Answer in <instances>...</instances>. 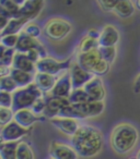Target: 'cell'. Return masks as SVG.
Instances as JSON below:
<instances>
[{
	"label": "cell",
	"mask_w": 140,
	"mask_h": 159,
	"mask_svg": "<svg viewBox=\"0 0 140 159\" xmlns=\"http://www.w3.org/2000/svg\"><path fill=\"white\" fill-rule=\"evenodd\" d=\"M71 144L78 156L84 158L95 156L102 149V133L92 125H81L71 137Z\"/></svg>",
	"instance_id": "6da1fadb"
},
{
	"label": "cell",
	"mask_w": 140,
	"mask_h": 159,
	"mask_svg": "<svg viewBox=\"0 0 140 159\" xmlns=\"http://www.w3.org/2000/svg\"><path fill=\"white\" fill-rule=\"evenodd\" d=\"M137 129L129 123H120L114 128L111 135L112 148L117 154L124 155L133 150L138 142Z\"/></svg>",
	"instance_id": "7a4b0ae2"
},
{
	"label": "cell",
	"mask_w": 140,
	"mask_h": 159,
	"mask_svg": "<svg viewBox=\"0 0 140 159\" xmlns=\"http://www.w3.org/2000/svg\"><path fill=\"white\" fill-rule=\"evenodd\" d=\"M43 95L44 94L37 89L35 83L27 87H23V89H18L14 93H12L11 109L14 113L23 109H32L36 100Z\"/></svg>",
	"instance_id": "3957f363"
},
{
	"label": "cell",
	"mask_w": 140,
	"mask_h": 159,
	"mask_svg": "<svg viewBox=\"0 0 140 159\" xmlns=\"http://www.w3.org/2000/svg\"><path fill=\"white\" fill-rule=\"evenodd\" d=\"M72 30L71 23L62 18L49 19L44 26V34L51 40H62L70 34Z\"/></svg>",
	"instance_id": "277c9868"
},
{
	"label": "cell",
	"mask_w": 140,
	"mask_h": 159,
	"mask_svg": "<svg viewBox=\"0 0 140 159\" xmlns=\"http://www.w3.org/2000/svg\"><path fill=\"white\" fill-rule=\"evenodd\" d=\"M71 61L72 59L69 58V59L65 60V61H57L54 58L46 57L44 59H41L36 66V71L37 72L42 73H48L51 75H56L60 72H67V71L70 70L71 68Z\"/></svg>",
	"instance_id": "5b68a950"
},
{
	"label": "cell",
	"mask_w": 140,
	"mask_h": 159,
	"mask_svg": "<svg viewBox=\"0 0 140 159\" xmlns=\"http://www.w3.org/2000/svg\"><path fill=\"white\" fill-rule=\"evenodd\" d=\"M30 133H31V128H23L13 120L11 123L7 124V125L0 129V143L18 142V139L27 136Z\"/></svg>",
	"instance_id": "8992f818"
},
{
	"label": "cell",
	"mask_w": 140,
	"mask_h": 159,
	"mask_svg": "<svg viewBox=\"0 0 140 159\" xmlns=\"http://www.w3.org/2000/svg\"><path fill=\"white\" fill-rule=\"evenodd\" d=\"M14 49H16L17 52H20V53H27L31 50H37L41 52L43 59L47 57V51L44 45L38 42V39L30 37L23 31L19 34L18 43H17V46Z\"/></svg>",
	"instance_id": "52a82bcc"
},
{
	"label": "cell",
	"mask_w": 140,
	"mask_h": 159,
	"mask_svg": "<svg viewBox=\"0 0 140 159\" xmlns=\"http://www.w3.org/2000/svg\"><path fill=\"white\" fill-rule=\"evenodd\" d=\"M49 155L53 159H78V154L72 146L58 141L51 143Z\"/></svg>",
	"instance_id": "ba28073f"
},
{
	"label": "cell",
	"mask_w": 140,
	"mask_h": 159,
	"mask_svg": "<svg viewBox=\"0 0 140 159\" xmlns=\"http://www.w3.org/2000/svg\"><path fill=\"white\" fill-rule=\"evenodd\" d=\"M69 72H70L71 84H72V89H83V87L85 86V84H88V83L94 77V75L92 74V73L83 70L77 62L71 64V68H70Z\"/></svg>",
	"instance_id": "9c48e42d"
},
{
	"label": "cell",
	"mask_w": 140,
	"mask_h": 159,
	"mask_svg": "<svg viewBox=\"0 0 140 159\" xmlns=\"http://www.w3.org/2000/svg\"><path fill=\"white\" fill-rule=\"evenodd\" d=\"M45 2L42 0H27L21 6L16 19H27L32 21L41 13Z\"/></svg>",
	"instance_id": "30bf717a"
},
{
	"label": "cell",
	"mask_w": 140,
	"mask_h": 159,
	"mask_svg": "<svg viewBox=\"0 0 140 159\" xmlns=\"http://www.w3.org/2000/svg\"><path fill=\"white\" fill-rule=\"evenodd\" d=\"M46 107L43 112V117L49 118V119H54V118L58 117L60 110L64 107L68 106L69 102L68 98H61V97H56V96H46Z\"/></svg>",
	"instance_id": "8fae6325"
},
{
	"label": "cell",
	"mask_w": 140,
	"mask_h": 159,
	"mask_svg": "<svg viewBox=\"0 0 140 159\" xmlns=\"http://www.w3.org/2000/svg\"><path fill=\"white\" fill-rule=\"evenodd\" d=\"M72 84H71V77H70V72L67 71L65 72L56 82L55 87L51 92V96L61 98H68L70 96V93L72 92Z\"/></svg>",
	"instance_id": "7c38bea8"
},
{
	"label": "cell",
	"mask_w": 140,
	"mask_h": 159,
	"mask_svg": "<svg viewBox=\"0 0 140 159\" xmlns=\"http://www.w3.org/2000/svg\"><path fill=\"white\" fill-rule=\"evenodd\" d=\"M101 60H102V57H101L100 51H99V49H95V50L89 51V52L78 53L76 62L83 69V70L91 73L92 70L95 68L96 64H98Z\"/></svg>",
	"instance_id": "4fadbf2b"
},
{
	"label": "cell",
	"mask_w": 140,
	"mask_h": 159,
	"mask_svg": "<svg viewBox=\"0 0 140 159\" xmlns=\"http://www.w3.org/2000/svg\"><path fill=\"white\" fill-rule=\"evenodd\" d=\"M100 32L98 30L91 29L88 31V33L82 37L79 44V53L89 52V51L99 49V38H100Z\"/></svg>",
	"instance_id": "5bb4252c"
},
{
	"label": "cell",
	"mask_w": 140,
	"mask_h": 159,
	"mask_svg": "<svg viewBox=\"0 0 140 159\" xmlns=\"http://www.w3.org/2000/svg\"><path fill=\"white\" fill-rule=\"evenodd\" d=\"M51 123L56 129L61 131L62 133H65L67 135H71V136H74L76 134V132L81 126L79 124L78 120L69 119V118H60V117H56L54 119H51Z\"/></svg>",
	"instance_id": "9a60e30c"
},
{
	"label": "cell",
	"mask_w": 140,
	"mask_h": 159,
	"mask_svg": "<svg viewBox=\"0 0 140 159\" xmlns=\"http://www.w3.org/2000/svg\"><path fill=\"white\" fill-rule=\"evenodd\" d=\"M82 119L85 118H92V117H98L104 110V102H85V104H78L74 105Z\"/></svg>",
	"instance_id": "2e32d148"
},
{
	"label": "cell",
	"mask_w": 140,
	"mask_h": 159,
	"mask_svg": "<svg viewBox=\"0 0 140 159\" xmlns=\"http://www.w3.org/2000/svg\"><path fill=\"white\" fill-rule=\"evenodd\" d=\"M83 89L93 102H103L105 97V89L100 77L94 76L88 84H85Z\"/></svg>",
	"instance_id": "e0dca14e"
},
{
	"label": "cell",
	"mask_w": 140,
	"mask_h": 159,
	"mask_svg": "<svg viewBox=\"0 0 140 159\" xmlns=\"http://www.w3.org/2000/svg\"><path fill=\"white\" fill-rule=\"evenodd\" d=\"M45 117H37L31 109H23L14 113V121L25 129H30L35 122L45 121Z\"/></svg>",
	"instance_id": "ac0fdd59"
},
{
	"label": "cell",
	"mask_w": 140,
	"mask_h": 159,
	"mask_svg": "<svg viewBox=\"0 0 140 159\" xmlns=\"http://www.w3.org/2000/svg\"><path fill=\"white\" fill-rule=\"evenodd\" d=\"M119 40V33L113 25H106L103 27L99 38L100 47H115Z\"/></svg>",
	"instance_id": "d6986e66"
},
{
	"label": "cell",
	"mask_w": 140,
	"mask_h": 159,
	"mask_svg": "<svg viewBox=\"0 0 140 159\" xmlns=\"http://www.w3.org/2000/svg\"><path fill=\"white\" fill-rule=\"evenodd\" d=\"M57 79L55 75L48 74V73H42L37 72L35 74V80L34 83L37 86V89L42 92L43 94H46L48 92H51L55 87Z\"/></svg>",
	"instance_id": "ffe728a7"
},
{
	"label": "cell",
	"mask_w": 140,
	"mask_h": 159,
	"mask_svg": "<svg viewBox=\"0 0 140 159\" xmlns=\"http://www.w3.org/2000/svg\"><path fill=\"white\" fill-rule=\"evenodd\" d=\"M12 68L17 69V70L23 71V72L31 73V74H34V75L37 73L35 63H33V62L27 58V56L25 55V53L16 52L13 63H12Z\"/></svg>",
	"instance_id": "44dd1931"
},
{
	"label": "cell",
	"mask_w": 140,
	"mask_h": 159,
	"mask_svg": "<svg viewBox=\"0 0 140 159\" xmlns=\"http://www.w3.org/2000/svg\"><path fill=\"white\" fill-rule=\"evenodd\" d=\"M10 76L13 79L16 84L18 85L19 89H23L29 85L33 84L34 80H35V75L31 74V73L23 72V71L17 70V69L11 68V72H10Z\"/></svg>",
	"instance_id": "7402d4cb"
},
{
	"label": "cell",
	"mask_w": 140,
	"mask_h": 159,
	"mask_svg": "<svg viewBox=\"0 0 140 159\" xmlns=\"http://www.w3.org/2000/svg\"><path fill=\"white\" fill-rule=\"evenodd\" d=\"M30 22H31V21L27 20V19H10L8 25L2 31V36L19 35V34L23 31L25 25Z\"/></svg>",
	"instance_id": "603a6c76"
},
{
	"label": "cell",
	"mask_w": 140,
	"mask_h": 159,
	"mask_svg": "<svg viewBox=\"0 0 140 159\" xmlns=\"http://www.w3.org/2000/svg\"><path fill=\"white\" fill-rule=\"evenodd\" d=\"M133 11H135V8H133V2L128 0H118L117 6L114 10V12L123 19L131 16L133 14Z\"/></svg>",
	"instance_id": "cb8c5ba5"
},
{
	"label": "cell",
	"mask_w": 140,
	"mask_h": 159,
	"mask_svg": "<svg viewBox=\"0 0 140 159\" xmlns=\"http://www.w3.org/2000/svg\"><path fill=\"white\" fill-rule=\"evenodd\" d=\"M18 142L0 143V157L1 159H17Z\"/></svg>",
	"instance_id": "d4e9b609"
},
{
	"label": "cell",
	"mask_w": 140,
	"mask_h": 159,
	"mask_svg": "<svg viewBox=\"0 0 140 159\" xmlns=\"http://www.w3.org/2000/svg\"><path fill=\"white\" fill-rule=\"evenodd\" d=\"M69 102L71 105H78V104H85V102H91L93 100L90 98V96L87 94V92L83 89H72L70 93V96L68 97Z\"/></svg>",
	"instance_id": "484cf974"
},
{
	"label": "cell",
	"mask_w": 140,
	"mask_h": 159,
	"mask_svg": "<svg viewBox=\"0 0 140 159\" xmlns=\"http://www.w3.org/2000/svg\"><path fill=\"white\" fill-rule=\"evenodd\" d=\"M24 1H17V0H0V5L7 11L11 19H16L21 6Z\"/></svg>",
	"instance_id": "4316f807"
},
{
	"label": "cell",
	"mask_w": 140,
	"mask_h": 159,
	"mask_svg": "<svg viewBox=\"0 0 140 159\" xmlns=\"http://www.w3.org/2000/svg\"><path fill=\"white\" fill-rule=\"evenodd\" d=\"M17 159H34V152L27 142H19L17 147Z\"/></svg>",
	"instance_id": "83f0119b"
},
{
	"label": "cell",
	"mask_w": 140,
	"mask_h": 159,
	"mask_svg": "<svg viewBox=\"0 0 140 159\" xmlns=\"http://www.w3.org/2000/svg\"><path fill=\"white\" fill-rule=\"evenodd\" d=\"M18 89V85L16 84V82L10 75L0 77V92H7V93L12 94Z\"/></svg>",
	"instance_id": "f1b7e54d"
},
{
	"label": "cell",
	"mask_w": 140,
	"mask_h": 159,
	"mask_svg": "<svg viewBox=\"0 0 140 159\" xmlns=\"http://www.w3.org/2000/svg\"><path fill=\"white\" fill-rule=\"evenodd\" d=\"M58 117L69 118V119H75V120H82V117H81L80 113L78 112V110L76 109V107L71 104H69L68 106L64 107V108L60 110Z\"/></svg>",
	"instance_id": "f546056e"
},
{
	"label": "cell",
	"mask_w": 140,
	"mask_h": 159,
	"mask_svg": "<svg viewBox=\"0 0 140 159\" xmlns=\"http://www.w3.org/2000/svg\"><path fill=\"white\" fill-rule=\"evenodd\" d=\"M99 51H100L102 59L109 64L114 62L116 58V53H117L116 47H99Z\"/></svg>",
	"instance_id": "4dcf8cb0"
},
{
	"label": "cell",
	"mask_w": 140,
	"mask_h": 159,
	"mask_svg": "<svg viewBox=\"0 0 140 159\" xmlns=\"http://www.w3.org/2000/svg\"><path fill=\"white\" fill-rule=\"evenodd\" d=\"M14 120V112L11 108L0 107V125L5 126Z\"/></svg>",
	"instance_id": "1f68e13d"
},
{
	"label": "cell",
	"mask_w": 140,
	"mask_h": 159,
	"mask_svg": "<svg viewBox=\"0 0 140 159\" xmlns=\"http://www.w3.org/2000/svg\"><path fill=\"white\" fill-rule=\"evenodd\" d=\"M23 32H24L27 35H29L30 37L35 38V39L40 38L41 35H42V29L34 22L27 23V24L25 25L24 29H23Z\"/></svg>",
	"instance_id": "d6a6232c"
},
{
	"label": "cell",
	"mask_w": 140,
	"mask_h": 159,
	"mask_svg": "<svg viewBox=\"0 0 140 159\" xmlns=\"http://www.w3.org/2000/svg\"><path fill=\"white\" fill-rule=\"evenodd\" d=\"M109 66H111V64L107 63L106 61H104V60L102 59L98 64H96V66L93 69V70H92L91 73L96 77L103 76V75H105V74H107V73H109Z\"/></svg>",
	"instance_id": "836d02e7"
},
{
	"label": "cell",
	"mask_w": 140,
	"mask_h": 159,
	"mask_svg": "<svg viewBox=\"0 0 140 159\" xmlns=\"http://www.w3.org/2000/svg\"><path fill=\"white\" fill-rule=\"evenodd\" d=\"M16 49L14 48H9L6 50L3 57L0 60V66H7V68H12V63H13L14 55H16Z\"/></svg>",
	"instance_id": "e575fe53"
},
{
	"label": "cell",
	"mask_w": 140,
	"mask_h": 159,
	"mask_svg": "<svg viewBox=\"0 0 140 159\" xmlns=\"http://www.w3.org/2000/svg\"><path fill=\"white\" fill-rule=\"evenodd\" d=\"M45 107H46V97H45V94H44L42 97L36 100L31 110L33 111L36 116L43 115V112H44V110H45Z\"/></svg>",
	"instance_id": "d590c367"
},
{
	"label": "cell",
	"mask_w": 140,
	"mask_h": 159,
	"mask_svg": "<svg viewBox=\"0 0 140 159\" xmlns=\"http://www.w3.org/2000/svg\"><path fill=\"white\" fill-rule=\"evenodd\" d=\"M18 36L19 35H8L2 36L0 44L3 45L7 49L9 48H16L17 43H18Z\"/></svg>",
	"instance_id": "8d00e7d4"
},
{
	"label": "cell",
	"mask_w": 140,
	"mask_h": 159,
	"mask_svg": "<svg viewBox=\"0 0 140 159\" xmlns=\"http://www.w3.org/2000/svg\"><path fill=\"white\" fill-rule=\"evenodd\" d=\"M0 107L11 108L12 107V94L7 92H0Z\"/></svg>",
	"instance_id": "74e56055"
},
{
	"label": "cell",
	"mask_w": 140,
	"mask_h": 159,
	"mask_svg": "<svg viewBox=\"0 0 140 159\" xmlns=\"http://www.w3.org/2000/svg\"><path fill=\"white\" fill-rule=\"evenodd\" d=\"M99 3H100V7L102 8L103 11L109 12L115 10L118 0H102V1H99Z\"/></svg>",
	"instance_id": "f35d334b"
},
{
	"label": "cell",
	"mask_w": 140,
	"mask_h": 159,
	"mask_svg": "<svg viewBox=\"0 0 140 159\" xmlns=\"http://www.w3.org/2000/svg\"><path fill=\"white\" fill-rule=\"evenodd\" d=\"M10 21V18L7 16H3V14H0V31L2 32L6 29V26L8 25Z\"/></svg>",
	"instance_id": "ab89813d"
},
{
	"label": "cell",
	"mask_w": 140,
	"mask_h": 159,
	"mask_svg": "<svg viewBox=\"0 0 140 159\" xmlns=\"http://www.w3.org/2000/svg\"><path fill=\"white\" fill-rule=\"evenodd\" d=\"M10 72H11V68L0 66V77L8 76V75H10Z\"/></svg>",
	"instance_id": "60d3db41"
},
{
	"label": "cell",
	"mask_w": 140,
	"mask_h": 159,
	"mask_svg": "<svg viewBox=\"0 0 140 159\" xmlns=\"http://www.w3.org/2000/svg\"><path fill=\"white\" fill-rule=\"evenodd\" d=\"M133 91L135 93H140V74L137 76L135 81V86H133Z\"/></svg>",
	"instance_id": "b9f144b4"
},
{
	"label": "cell",
	"mask_w": 140,
	"mask_h": 159,
	"mask_svg": "<svg viewBox=\"0 0 140 159\" xmlns=\"http://www.w3.org/2000/svg\"><path fill=\"white\" fill-rule=\"evenodd\" d=\"M6 50H7V48H6L3 45H1L0 44V60H1V58L3 57V55H5V52H6Z\"/></svg>",
	"instance_id": "7bdbcfd3"
},
{
	"label": "cell",
	"mask_w": 140,
	"mask_h": 159,
	"mask_svg": "<svg viewBox=\"0 0 140 159\" xmlns=\"http://www.w3.org/2000/svg\"><path fill=\"white\" fill-rule=\"evenodd\" d=\"M135 5H136V8H137L138 10H140V0H137V1H135Z\"/></svg>",
	"instance_id": "ee69618b"
},
{
	"label": "cell",
	"mask_w": 140,
	"mask_h": 159,
	"mask_svg": "<svg viewBox=\"0 0 140 159\" xmlns=\"http://www.w3.org/2000/svg\"><path fill=\"white\" fill-rule=\"evenodd\" d=\"M137 159H140V150L138 152V154H137Z\"/></svg>",
	"instance_id": "f6af8a7d"
},
{
	"label": "cell",
	"mask_w": 140,
	"mask_h": 159,
	"mask_svg": "<svg viewBox=\"0 0 140 159\" xmlns=\"http://www.w3.org/2000/svg\"><path fill=\"white\" fill-rule=\"evenodd\" d=\"M1 38H2V32L0 31V42H1Z\"/></svg>",
	"instance_id": "bcb514c9"
},
{
	"label": "cell",
	"mask_w": 140,
	"mask_h": 159,
	"mask_svg": "<svg viewBox=\"0 0 140 159\" xmlns=\"http://www.w3.org/2000/svg\"><path fill=\"white\" fill-rule=\"evenodd\" d=\"M130 159H137V157H133V158H130Z\"/></svg>",
	"instance_id": "7dc6e473"
},
{
	"label": "cell",
	"mask_w": 140,
	"mask_h": 159,
	"mask_svg": "<svg viewBox=\"0 0 140 159\" xmlns=\"http://www.w3.org/2000/svg\"><path fill=\"white\" fill-rule=\"evenodd\" d=\"M0 159H1V157H0Z\"/></svg>",
	"instance_id": "c3c4849f"
},
{
	"label": "cell",
	"mask_w": 140,
	"mask_h": 159,
	"mask_svg": "<svg viewBox=\"0 0 140 159\" xmlns=\"http://www.w3.org/2000/svg\"><path fill=\"white\" fill-rule=\"evenodd\" d=\"M51 159H53V158H51Z\"/></svg>",
	"instance_id": "681fc988"
}]
</instances>
